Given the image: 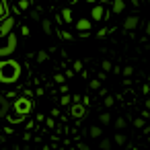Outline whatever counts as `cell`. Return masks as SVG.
Wrapping results in <instances>:
<instances>
[{"label":"cell","mask_w":150,"mask_h":150,"mask_svg":"<svg viewBox=\"0 0 150 150\" xmlns=\"http://www.w3.org/2000/svg\"><path fill=\"white\" fill-rule=\"evenodd\" d=\"M62 37H64L66 41H72V39H74V35H72V33H62Z\"/></svg>","instance_id":"4dcf8cb0"},{"label":"cell","mask_w":150,"mask_h":150,"mask_svg":"<svg viewBox=\"0 0 150 150\" xmlns=\"http://www.w3.org/2000/svg\"><path fill=\"white\" fill-rule=\"evenodd\" d=\"M111 11L115 15H121L125 11V2H123V0H113V2H111Z\"/></svg>","instance_id":"9c48e42d"},{"label":"cell","mask_w":150,"mask_h":150,"mask_svg":"<svg viewBox=\"0 0 150 150\" xmlns=\"http://www.w3.org/2000/svg\"><path fill=\"white\" fill-rule=\"evenodd\" d=\"M121 74H123L125 78H129V76L134 74V68H132V66H123V68H121Z\"/></svg>","instance_id":"7402d4cb"},{"label":"cell","mask_w":150,"mask_h":150,"mask_svg":"<svg viewBox=\"0 0 150 150\" xmlns=\"http://www.w3.org/2000/svg\"><path fill=\"white\" fill-rule=\"evenodd\" d=\"M17 8H19V11H27V8H31V2H29V0H19V2H17Z\"/></svg>","instance_id":"ffe728a7"},{"label":"cell","mask_w":150,"mask_h":150,"mask_svg":"<svg viewBox=\"0 0 150 150\" xmlns=\"http://www.w3.org/2000/svg\"><path fill=\"white\" fill-rule=\"evenodd\" d=\"M15 113L17 115H21V117H27L31 111H33V101L29 99V97H19L17 101H15Z\"/></svg>","instance_id":"3957f363"},{"label":"cell","mask_w":150,"mask_h":150,"mask_svg":"<svg viewBox=\"0 0 150 150\" xmlns=\"http://www.w3.org/2000/svg\"><path fill=\"white\" fill-rule=\"evenodd\" d=\"M41 29H43L45 35H52V21H50V19H43V21H41Z\"/></svg>","instance_id":"2e32d148"},{"label":"cell","mask_w":150,"mask_h":150,"mask_svg":"<svg viewBox=\"0 0 150 150\" xmlns=\"http://www.w3.org/2000/svg\"><path fill=\"white\" fill-rule=\"evenodd\" d=\"M23 74V66L17 60H2L0 62V84H15Z\"/></svg>","instance_id":"6da1fadb"},{"label":"cell","mask_w":150,"mask_h":150,"mask_svg":"<svg viewBox=\"0 0 150 150\" xmlns=\"http://www.w3.org/2000/svg\"><path fill=\"white\" fill-rule=\"evenodd\" d=\"M70 113H72L74 117H84V113H86V109L82 107V103H78V105H72V109H70Z\"/></svg>","instance_id":"30bf717a"},{"label":"cell","mask_w":150,"mask_h":150,"mask_svg":"<svg viewBox=\"0 0 150 150\" xmlns=\"http://www.w3.org/2000/svg\"><path fill=\"white\" fill-rule=\"evenodd\" d=\"M78 150H91L88 144H78Z\"/></svg>","instance_id":"d6a6232c"},{"label":"cell","mask_w":150,"mask_h":150,"mask_svg":"<svg viewBox=\"0 0 150 150\" xmlns=\"http://www.w3.org/2000/svg\"><path fill=\"white\" fill-rule=\"evenodd\" d=\"M62 19H64L66 23H70V21H72V11H70V8H64V11H62Z\"/></svg>","instance_id":"44dd1931"},{"label":"cell","mask_w":150,"mask_h":150,"mask_svg":"<svg viewBox=\"0 0 150 150\" xmlns=\"http://www.w3.org/2000/svg\"><path fill=\"white\" fill-rule=\"evenodd\" d=\"M15 25H17L15 17H6L0 23V37H8L11 33H15Z\"/></svg>","instance_id":"5b68a950"},{"label":"cell","mask_w":150,"mask_h":150,"mask_svg":"<svg viewBox=\"0 0 150 150\" xmlns=\"http://www.w3.org/2000/svg\"><path fill=\"white\" fill-rule=\"evenodd\" d=\"M8 111H11V103H8V99H6L4 95H0V117H6Z\"/></svg>","instance_id":"ba28073f"},{"label":"cell","mask_w":150,"mask_h":150,"mask_svg":"<svg viewBox=\"0 0 150 150\" xmlns=\"http://www.w3.org/2000/svg\"><path fill=\"white\" fill-rule=\"evenodd\" d=\"M113 103H115V99H113V97H109V95H107V97H105V101H103V105H105L107 109H109V107H113Z\"/></svg>","instance_id":"d4e9b609"},{"label":"cell","mask_w":150,"mask_h":150,"mask_svg":"<svg viewBox=\"0 0 150 150\" xmlns=\"http://www.w3.org/2000/svg\"><path fill=\"white\" fill-rule=\"evenodd\" d=\"M35 60H37V64H43V62L50 60V54H47L45 50H39V52L35 54Z\"/></svg>","instance_id":"7c38bea8"},{"label":"cell","mask_w":150,"mask_h":150,"mask_svg":"<svg viewBox=\"0 0 150 150\" xmlns=\"http://www.w3.org/2000/svg\"><path fill=\"white\" fill-rule=\"evenodd\" d=\"M144 125H146V119H142V117L134 119V127H144Z\"/></svg>","instance_id":"4316f807"},{"label":"cell","mask_w":150,"mask_h":150,"mask_svg":"<svg viewBox=\"0 0 150 150\" xmlns=\"http://www.w3.org/2000/svg\"><path fill=\"white\" fill-rule=\"evenodd\" d=\"M54 80H56L58 84H62V86H64V82H66V76H64V74H54Z\"/></svg>","instance_id":"cb8c5ba5"},{"label":"cell","mask_w":150,"mask_h":150,"mask_svg":"<svg viewBox=\"0 0 150 150\" xmlns=\"http://www.w3.org/2000/svg\"><path fill=\"white\" fill-rule=\"evenodd\" d=\"M99 121H101V125H109V123H111V113H109V111H103V113L99 115Z\"/></svg>","instance_id":"9a60e30c"},{"label":"cell","mask_w":150,"mask_h":150,"mask_svg":"<svg viewBox=\"0 0 150 150\" xmlns=\"http://www.w3.org/2000/svg\"><path fill=\"white\" fill-rule=\"evenodd\" d=\"M6 17H11V15H8V6H6V2L0 0V23H2Z\"/></svg>","instance_id":"5bb4252c"},{"label":"cell","mask_w":150,"mask_h":150,"mask_svg":"<svg viewBox=\"0 0 150 150\" xmlns=\"http://www.w3.org/2000/svg\"><path fill=\"white\" fill-rule=\"evenodd\" d=\"M70 101H72V97H68V95H64V97L60 99V103H62L64 107H66V105H70Z\"/></svg>","instance_id":"f1b7e54d"},{"label":"cell","mask_w":150,"mask_h":150,"mask_svg":"<svg viewBox=\"0 0 150 150\" xmlns=\"http://www.w3.org/2000/svg\"><path fill=\"white\" fill-rule=\"evenodd\" d=\"M101 70H103V74H107V72L113 70V64H111L109 60H103V62H101Z\"/></svg>","instance_id":"ac0fdd59"},{"label":"cell","mask_w":150,"mask_h":150,"mask_svg":"<svg viewBox=\"0 0 150 150\" xmlns=\"http://www.w3.org/2000/svg\"><path fill=\"white\" fill-rule=\"evenodd\" d=\"M107 19V15H105V11H103V6L101 4H95L93 8H91V21H105Z\"/></svg>","instance_id":"8992f818"},{"label":"cell","mask_w":150,"mask_h":150,"mask_svg":"<svg viewBox=\"0 0 150 150\" xmlns=\"http://www.w3.org/2000/svg\"><path fill=\"white\" fill-rule=\"evenodd\" d=\"M107 33H109V29H107V27H103V29H99V33H97V37H105Z\"/></svg>","instance_id":"f546056e"},{"label":"cell","mask_w":150,"mask_h":150,"mask_svg":"<svg viewBox=\"0 0 150 150\" xmlns=\"http://www.w3.org/2000/svg\"><path fill=\"white\" fill-rule=\"evenodd\" d=\"M125 125H127V119H125V117H117V119H115V129L121 132V129H125Z\"/></svg>","instance_id":"e0dca14e"},{"label":"cell","mask_w":150,"mask_h":150,"mask_svg":"<svg viewBox=\"0 0 150 150\" xmlns=\"http://www.w3.org/2000/svg\"><path fill=\"white\" fill-rule=\"evenodd\" d=\"M148 144H150V134H148Z\"/></svg>","instance_id":"8d00e7d4"},{"label":"cell","mask_w":150,"mask_h":150,"mask_svg":"<svg viewBox=\"0 0 150 150\" xmlns=\"http://www.w3.org/2000/svg\"><path fill=\"white\" fill-rule=\"evenodd\" d=\"M72 70H74V72H80V70H82V62H80V60H74V64H72Z\"/></svg>","instance_id":"83f0119b"},{"label":"cell","mask_w":150,"mask_h":150,"mask_svg":"<svg viewBox=\"0 0 150 150\" xmlns=\"http://www.w3.org/2000/svg\"><path fill=\"white\" fill-rule=\"evenodd\" d=\"M31 19H35V21H37V19H39V13H37V11H33V13H31Z\"/></svg>","instance_id":"836d02e7"},{"label":"cell","mask_w":150,"mask_h":150,"mask_svg":"<svg viewBox=\"0 0 150 150\" xmlns=\"http://www.w3.org/2000/svg\"><path fill=\"white\" fill-rule=\"evenodd\" d=\"M113 142H115L117 146H125V144H127V136L121 134V132H117V134L113 136Z\"/></svg>","instance_id":"8fae6325"},{"label":"cell","mask_w":150,"mask_h":150,"mask_svg":"<svg viewBox=\"0 0 150 150\" xmlns=\"http://www.w3.org/2000/svg\"><path fill=\"white\" fill-rule=\"evenodd\" d=\"M45 123H47V127H54V125H56V121H54V117H47V119H45Z\"/></svg>","instance_id":"1f68e13d"},{"label":"cell","mask_w":150,"mask_h":150,"mask_svg":"<svg viewBox=\"0 0 150 150\" xmlns=\"http://www.w3.org/2000/svg\"><path fill=\"white\" fill-rule=\"evenodd\" d=\"M146 35H148V37H150V21H148V23H146Z\"/></svg>","instance_id":"e575fe53"},{"label":"cell","mask_w":150,"mask_h":150,"mask_svg":"<svg viewBox=\"0 0 150 150\" xmlns=\"http://www.w3.org/2000/svg\"><path fill=\"white\" fill-rule=\"evenodd\" d=\"M138 25H140V17H138V15H129V17H125V21H123V29H125V31H136Z\"/></svg>","instance_id":"52a82bcc"},{"label":"cell","mask_w":150,"mask_h":150,"mask_svg":"<svg viewBox=\"0 0 150 150\" xmlns=\"http://www.w3.org/2000/svg\"><path fill=\"white\" fill-rule=\"evenodd\" d=\"M74 27H76V31H78L80 37H86V35L91 33V29H93V21L86 19V17H80V19L74 23Z\"/></svg>","instance_id":"277c9868"},{"label":"cell","mask_w":150,"mask_h":150,"mask_svg":"<svg viewBox=\"0 0 150 150\" xmlns=\"http://www.w3.org/2000/svg\"><path fill=\"white\" fill-rule=\"evenodd\" d=\"M17 45H19L17 33H11L8 37H4V41H0V58H2V60H11V56L17 52Z\"/></svg>","instance_id":"7a4b0ae2"},{"label":"cell","mask_w":150,"mask_h":150,"mask_svg":"<svg viewBox=\"0 0 150 150\" xmlns=\"http://www.w3.org/2000/svg\"><path fill=\"white\" fill-rule=\"evenodd\" d=\"M88 86H91V91H99V88H101V82H99V78H93V80L88 82Z\"/></svg>","instance_id":"603a6c76"},{"label":"cell","mask_w":150,"mask_h":150,"mask_svg":"<svg viewBox=\"0 0 150 150\" xmlns=\"http://www.w3.org/2000/svg\"><path fill=\"white\" fill-rule=\"evenodd\" d=\"M23 119H25V117H21V115H17V113H15V115H8V121H11V123H19V121H23Z\"/></svg>","instance_id":"484cf974"},{"label":"cell","mask_w":150,"mask_h":150,"mask_svg":"<svg viewBox=\"0 0 150 150\" xmlns=\"http://www.w3.org/2000/svg\"><path fill=\"white\" fill-rule=\"evenodd\" d=\"M101 134H103V129H101L99 125H91V127H88V136H91V138L99 140V138H101Z\"/></svg>","instance_id":"4fadbf2b"},{"label":"cell","mask_w":150,"mask_h":150,"mask_svg":"<svg viewBox=\"0 0 150 150\" xmlns=\"http://www.w3.org/2000/svg\"><path fill=\"white\" fill-rule=\"evenodd\" d=\"M99 148H101V150H111V140H109V138H101Z\"/></svg>","instance_id":"d6986e66"},{"label":"cell","mask_w":150,"mask_h":150,"mask_svg":"<svg viewBox=\"0 0 150 150\" xmlns=\"http://www.w3.org/2000/svg\"><path fill=\"white\" fill-rule=\"evenodd\" d=\"M146 111H150V97L146 99Z\"/></svg>","instance_id":"d590c367"}]
</instances>
